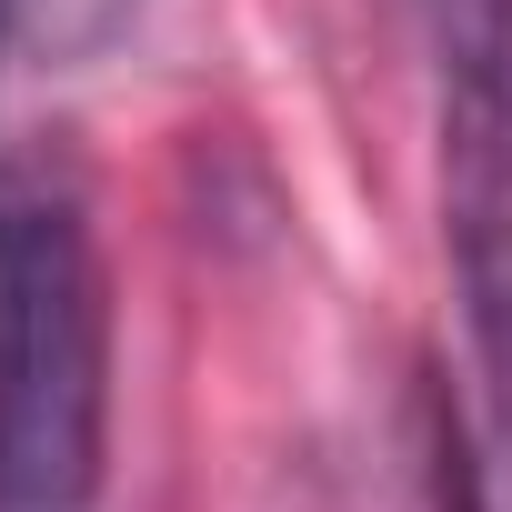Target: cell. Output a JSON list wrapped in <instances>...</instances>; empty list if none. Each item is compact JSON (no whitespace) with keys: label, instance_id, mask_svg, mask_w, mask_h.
<instances>
[{"label":"cell","instance_id":"1","mask_svg":"<svg viewBox=\"0 0 512 512\" xmlns=\"http://www.w3.org/2000/svg\"><path fill=\"white\" fill-rule=\"evenodd\" d=\"M111 462V272L51 151L0 161V512H91Z\"/></svg>","mask_w":512,"mask_h":512},{"label":"cell","instance_id":"4","mask_svg":"<svg viewBox=\"0 0 512 512\" xmlns=\"http://www.w3.org/2000/svg\"><path fill=\"white\" fill-rule=\"evenodd\" d=\"M422 482H432V512H492V482H482L442 392H422Z\"/></svg>","mask_w":512,"mask_h":512},{"label":"cell","instance_id":"5","mask_svg":"<svg viewBox=\"0 0 512 512\" xmlns=\"http://www.w3.org/2000/svg\"><path fill=\"white\" fill-rule=\"evenodd\" d=\"M0 61H11V31H0Z\"/></svg>","mask_w":512,"mask_h":512},{"label":"cell","instance_id":"3","mask_svg":"<svg viewBox=\"0 0 512 512\" xmlns=\"http://www.w3.org/2000/svg\"><path fill=\"white\" fill-rule=\"evenodd\" d=\"M141 21V0H0V31L31 61H91Z\"/></svg>","mask_w":512,"mask_h":512},{"label":"cell","instance_id":"2","mask_svg":"<svg viewBox=\"0 0 512 512\" xmlns=\"http://www.w3.org/2000/svg\"><path fill=\"white\" fill-rule=\"evenodd\" d=\"M442 21V251L512 472V0H432Z\"/></svg>","mask_w":512,"mask_h":512}]
</instances>
